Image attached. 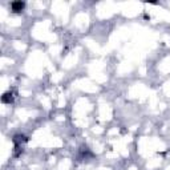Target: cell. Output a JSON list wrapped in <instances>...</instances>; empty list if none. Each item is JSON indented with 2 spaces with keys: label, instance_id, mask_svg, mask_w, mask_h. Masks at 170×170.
<instances>
[{
  "label": "cell",
  "instance_id": "1",
  "mask_svg": "<svg viewBox=\"0 0 170 170\" xmlns=\"http://www.w3.org/2000/svg\"><path fill=\"white\" fill-rule=\"evenodd\" d=\"M24 6H25V4L23 3V2H13L12 4H11V8H12V11L13 12H21V11H23L24 10Z\"/></svg>",
  "mask_w": 170,
  "mask_h": 170
},
{
  "label": "cell",
  "instance_id": "2",
  "mask_svg": "<svg viewBox=\"0 0 170 170\" xmlns=\"http://www.w3.org/2000/svg\"><path fill=\"white\" fill-rule=\"evenodd\" d=\"M2 100H3V102H11V101L13 100L12 93H11V92H10V93H6V95L2 97Z\"/></svg>",
  "mask_w": 170,
  "mask_h": 170
}]
</instances>
